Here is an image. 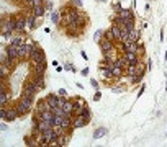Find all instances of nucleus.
<instances>
[{
    "mask_svg": "<svg viewBox=\"0 0 167 147\" xmlns=\"http://www.w3.org/2000/svg\"><path fill=\"white\" fill-rule=\"evenodd\" d=\"M116 65H118V67H121V69H126L128 65H130V62H128V59H126V56H121V57H118Z\"/></svg>",
    "mask_w": 167,
    "mask_h": 147,
    "instance_id": "nucleus-25",
    "label": "nucleus"
},
{
    "mask_svg": "<svg viewBox=\"0 0 167 147\" xmlns=\"http://www.w3.org/2000/svg\"><path fill=\"white\" fill-rule=\"evenodd\" d=\"M35 21H36V17L31 13V17H28V20H26V26L30 28V30H33V28H35Z\"/></svg>",
    "mask_w": 167,
    "mask_h": 147,
    "instance_id": "nucleus-31",
    "label": "nucleus"
},
{
    "mask_svg": "<svg viewBox=\"0 0 167 147\" xmlns=\"http://www.w3.org/2000/svg\"><path fill=\"white\" fill-rule=\"evenodd\" d=\"M103 36H105V39H108V41H115V36H113V33H112V30L105 31V33H103Z\"/></svg>",
    "mask_w": 167,
    "mask_h": 147,
    "instance_id": "nucleus-38",
    "label": "nucleus"
},
{
    "mask_svg": "<svg viewBox=\"0 0 167 147\" xmlns=\"http://www.w3.org/2000/svg\"><path fill=\"white\" fill-rule=\"evenodd\" d=\"M102 36H103V31H102V30L95 31V35H93V39H95V42H98V44H100V42H102V39H100V38H102Z\"/></svg>",
    "mask_w": 167,
    "mask_h": 147,
    "instance_id": "nucleus-36",
    "label": "nucleus"
},
{
    "mask_svg": "<svg viewBox=\"0 0 167 147\" xmlns=\"http://www.w3.org/2000/svg\"><path fill=\"white\" fill-rule=\"evenodd\" d=\"M46 64H35V75H44Z\"/></svg>",
    "mask_w": 167,
    "mask_h": 147,
    "instance_id": "nucleus-23",
    "label": "nucleus"
},
{
    "mask_svg": "<svg viewBox=\"0 0 167 147\" xmlns=\"http://www.w3.org/2000/svg\"><path fill=\"white\" fill-rule=\"evenodd\" d=\"M31 108H33V100H30V98H26V97H21L20 103L17 105V110H18V113H20V116L26 115Z\"/></svg>",
    "mask_w": 167,
    "mask_h": 147,
    "instance_id": "nucleus-3",
    "label": "nucleus"
},
{
    "mask_svg": "<svg viewBox=\"0 0 167 147\" xmlns=\"http://www.w3.org/2000/svg\"><path fill=\"white\" fill-rule=\"evenodd\" d=\"M103 61H107V62H116L118 56L113 53V51H110V53H105L103 54Z\"/></svg>",
    "mask_w": 167,
    "mask_h": 147,
    "instance_id": "nucleus-19",
    "label": "nucleus"
},
{
    "mask_svg": "<svg viewBox=\"0 0 167 147\" xmlns=\"http://www.w3.org/2000/svg\"><path fill=\"white\" fill-rule=\"evenodd\" d=\"M58 95H59V97H66V98H67V90H66V88H59Z\"/></svg>",
    "mask_w": 167,
    "mask_h": 147,
    "instance_id": "nucleus-40",
    "label": "nucleus"
},
{
    "mask_svg": "<svg viewBox=\"0 0 167 147\" xmlns=\"http://www.w3.org/2000/svg\"><path fill=\"white\" fill-rule=\"evenodd\" d=\"M80 116H84L87 121H90V110H89L87 106H84V108H82V113H80Z\"/></svg>",
    "mask_w": 167,
    "mask_h": 147,
    "instance_id": "nucleus-35",
    "label": "nucleus"
},
{
    "mask_svg": "<svg viewBox=\"0 0 167 147\" xmlns=\"http://www.w3.org/2000/svg\"><path fill=\"white\" fill-rule=\"evenodd\" d=\"M72 5H75V7H82V0H72Z\"/></svg>",
    "mask_w": 167,
    "mask_h": 147,
    "instance_id": "nucleus-41",
    "label": "nucleus"
},
{
    "mask_svg": "<svg viewBox=\"0 0 167 147\" xmlns=\"http://www.w3.org/2000/svg\"><path fill=\"white\" fill-rule=\"evenodd\" d=\"M46 100L47 103H49V106H51V110L54 106H58V101H59V95H54V93H51V95H47L46 97Z\"/></svg>",
    "mask_w": 167,
    "mask_h": 147,
    "instance_id": "nucleus-13",
    "label": "nucleus"
},
{
    "mask_svg": "<svg viewBox=\"0 0 167 147\" xmlns=\"http://www.w3.org/2000/svg\"><path fill=\"white\" fill-rule=\"evenodd\" d=\"M144 72H146V67H144V65H139V64H138L136 65V75H139V77H142V75H144ZM136 75H135V77H136Z\"/></svg>",
    "mask_w": 167,
    "mask_h": 147,
    "instance_id": "nucleus-33",
    "label": "nucleus"
},
{
    "mask_svg": "<svg viewBox=\"0 0 167 147\" xmlns=\"http://www.w3.org/2000/svg\"><path fill=\"white\" fill-rule=\"evenodd\" d=\"M0 116H2L3 121L7 119V108H5V106H2V110H0Z\"/></svg>",
    "mask_w": 167,
    "mask_h": 147,
    "instance_id": "nucleus-39",
    "label": "nucleus"
},
{
    "mask_svg": "<svg viewBox=\"0 0 167 147\" xmlns=\"http://www.w3.org/2000/svg\"><path fill=\"white\" fill-rule=\"evenodd\" d=\"M36 127L40 131H44V129H47V127H52V124L51 123H47V121H44V119H40L36 123Z\"/></svg>",
    "mask_w": 167,
    "mask_h": 147,
    "instance_id": "nucleus-22",
    "label": "nucleus"
},
{
    "mask_svg": "<svg viewBox=\"0 0 167 147\" xmlns=\"http://www.w3.org/2000/svg\"><path fill=\"white\" fill-rule=\"evenodd\" d=\"M7 56L10 59H13V61H17L18 59V47L17 46H7Z\"/></svg>",
    "mask_w": 167,
    "mask_h": 147,
    "instance_id": "nucleus-10",
    "label": "nucleus"
},
{
    "mask_svg": "<svg viewBox=\"0 0 167 147\" xmlns=\"http://www.w3.org/2000/svg\"><path fill=\"white\" fill-rule=\"evenodd\" d=\"M8 101H10V95L7 93L5 85H3V82H2L0 83V106H5Z\"/></svg>",
    "mask_w": 167,
    "mask_h": 147,
    "instance_id": "nucleus-5",
    "label": "nucleus"
},
{
    "mask_svg": "<svg viewBox=\"0 0 167 147\" xmlns=\"http://www.w3.org/2000/svg\"><path fill=\"white\" fill-rule=\"evenodd\" d=\"M110 30H112L113 36H115V41H116V39L120 41V36H121V26H118V25H113L112 28H110Z\"/></svg>",
    "mask_w": 167,
    "mask_h": 147,
    "instance_id": "nucleus-24",
    "label": "nucleus"
},
{
    "mask_svg": "<svg viewBox=\"0 0 167 147\" xmlns=\"http://www.w3.org/2000/svg\"><path fill=\"white\" fill-rule=\"evenodd\" d=\"M100 51L105 54V53H110V51H115V44L113 41H108V39H103L100 42Z\"/></svg>",
    "mask_w": 167,
    "mask_h": 147,
    "instance_id": "nucleus-6",
    "label": "nucleus"
},
{
    "mask_svg": "<svg viewBox=\"0 0 167 147\" xmlns=\"http://www.w3.org/2000/svg\"><path fill=\"white\" fill-rule=\"evenodd\" d=\"M25 2L28 3V5H33V0H25Z\"/></svg>",
    "mask_w": 167,
    "mask_h": 147,
    "instance_id": "nucleus-47",
    "label": "nucleus"
},
{
    "mask_svg": "<svg viewBox=\"0 0 167 147\" xmlns=\"http://www.w3.org/2000/svg\"><path fill=\"white\" fill-rule=\"evenodd\" d=\"M118 17L120 18H135V15H133L131 10H121L120 13H118Z\"/></svg>",
    "mask_w": 167,
    "mask_h": 147,
    "instance_id": "nucleus-29",
    "label": "nucleus"
},
{
    "mask_svg": "<svg viewBox=\"0 0 167 147\" xmlns=\"http://www.w3.org/2000/svg\"><path fill=\"white\" fill-rule=\"evenodd\" d=\"M26 28V18L23 17V15H20L17 18V31L18 33H23V30Z\"/></svg>",
    "mask_w": 167,
    "mask_h": 147,
    "instance_id": "nucleus-12",
    "label": "nucleus"
},
{
    "mask_svg": "<svg viewBox=\"0 0 167 147\" xmlns=\"http://www.w3.org/2000/svg\"><path fill=\"white\" fill-rule=\"evenodd\" d=\"M123 51H125V53L139 54V44H138V42H125V44H123Z\"/></svg>",
    "mask_w": 167,
    "mask_h": 147,
    "instance_id": "nucleus-7",
    "label": "nucleus"
},
{
    "mask_svg": "<svg viewBox=\"0 0 167 147\" xmlns=\"http://www.w3.org/2000/svg\"><path fill=\"white\" fill-rule=\"evenodd\" d=\"M28 57V51H26V44H23L18 47V59H25Z\"/></svg>",
    "mask_w": 167,
    "mask_h": 147,
    "instance_id": "nucleus-26",
    "label": "nucleus"
},
{
    "mask_svg": "<svg viewBox=\"0 0 167 147\" xmlns=\"http://www.w3.org/2000/svg\"><path fill=\"white\" fill-rule=\"evenodd\" d=\"M36 108H38V113L46 111V110H51V106H49V103H47V100H46V98H44V100H40V101H38Z\"/></svg>",
    "mask_w": 167,
    "mask_h": 147,
    "instance_id": "nucleus-15",
    "label": "nucleus"
},
{
    "mask_svg": "<svg viewBox=\"0 0 167 147\" xmlns=\"http://www.w3.org/2000/svg\"><path fill=\"white\" fill-rule=\"evenodd\" d=\"M51 18H52V21L58 25V23H59V18H61V12H52V13H51Z\"/></svg>",
    "mask_w": 167,
    "mask_h": 147,
    "instance_id": "nucleus-37",
    "label": "nucleus"
},
{
    "mask_svg": "<svg viewBox=\"0 0 167 147\" xmlns=\"http://www.w3.org/2000/svg\"><path fill=\"white\" fill-rule=\"evenodd\" d=\"M126 74L128 75H130V77H135V75H136V65H128V67H126Z\"/></svg>",
    "mask_w": 167,
    "mask_h": 147,
    "instance_id": "nucleus-32",
    "label": "nucleus"
},
{
    "mask_svg": "<svg viewBox=\"0 0 167 147\" xmlns=\"http://www.w3.org/2000/svg\"><path fill=\"white\" fill-rule=\"evenodd\" d=\"M66 28H67V35L69 36H77L79 33H80L79 26L75 25V23H72V25H69V26H66Z\"/></svg>",
    "mask_w": 167,
    "mask_h": 147,
    "instance_id": "nucleus-18",
    "label": "nucleus"
},
{
    "mask_svg": "<svg viewBox=\"0 0 167 147\" xmlns=\"http://www.w3.org/2000/svg\"><path fill=\"white\" fill-rule=\"evenodd\" d=\"M31 82L38 87V90H43V88L46 87V82H44V79H43V75H35Z\"/></svg>",
    "mask_w": 167,
    "mask_h": 147,
    "instance_id": "nucleus-11",
    "label": "nucleus"
},
{
    "mask_svg": "<svg viewBox=\"0 0 167 147\" xmlns=\"http://www.w3.org/2000/svg\"><path fill=\"white\" fill-rule=\"evenodd\" d=\"M17 31V18H3L2 21V36L5 38H10L12 33Z\"/></svg>",
    "mask_w": 167,
    "mask_h": 147,
    "instance_id": "nucleus-1",
    "label": "nucleus"
},
{
    "mask_svg": "<svg viewBox=\"0 0 167 147\" xmlns=\"http://www.w3.org/2000/svg\"><path fill=\"white\" fill-rule=\"evenodd\" d=\"M100 97H102V93L97 92V93H95V97H93V100H100Z\"/></svg>",
    "mask_w": 167,
    "mask_h": 147,
    "instance_id": "nucleus-45",
    "label": "nucleus"
},
{
    "mask_svg": "<svg viewBox=\"0 0 167 147\" xmlns=\"http://www.w3.org/2000/svg\"><path fill=\"white\" fill-rule=\"evenodd\" d=\"M138 38H139V31L133 30L128 33V42H138Z\"/></svg>",
    "mask_w": 167,
    "mask_h": 147,
    "instance_id": "nucleus-20",
    "label": "nucleus"
},
{
    "mask_svg": "<svg viewBox=\"0 0 167 147\" xmlns=\"http://www.w3.org/2000/svg\"><path fill=\"white\" fill-rule=\"evenodd\" d=\"M44 8H46V10H51V8H52V3H51V2H44Z\"/></svg>",
    "mask_w": 167,
    "mask_h": 147,
    "instance_id": "nucleus-44",
    "label": "nucleus"
},
{
    "mask_svg": "<svg viewBox=\"0 0 167 147\" xmlns=\"http://www.w3.org/2000/svg\"><path fill=\"white\" fill-rule=\"evenodd\" d=\"M107 129H105V127H98L97 131L93 132V139H100V137H103V136H107Z\"/></svg>",
    "mask_w": 167,
    "mask_h": 147,
    "instance_id": "nucleus-27",
    "label": "nucleus"
},
{
    "mask_svg": "<svg viewBox=\"0 0 167 147\" xmlns=\"http://www.w3.org/2000/svg\"><path fill=\"white\" fill-rule=\"evenodd\" d=\"M17 118H20V113H18L17 106L15 108H7V119L5 121H15Z\"/></svg>",
    "mask_w": 167,
    "mask_h": 147,
    "instance_id": "nucleus-8",
    "label": "nucleus"
},
{
    "mask_svg": "<svg viewBox=\"0 0 167 147\" xmlns=\"http://www.w3.org/2000/svg\"><path fill=\"white\" fill-rule=\"evenodd\" d=\"M63 108H64V111L67 113V115H74V100H66Z\"/></svg>",
    "mask_w": 167,
    "mask_h": 147,
    "instance_id": "nucleus-17",
    "label": "nucleus"
},
{
    "mask_svg": "<svg viewBox=\"0 0 167 147\" xmlns=\"http://www.w3.org/2000/svg\"><path fill=\"white\" fill-rule=\"evenodd\" d=\"M113 8H115V12H116V13H120V12L123 10V8H121V5H120V3H116V5H115V7H113Z\"/></svg>",
    "mask_w": 167,
    "mask_h": 147,
    "instance_id": "nucleus-43",
    "label": "nucleus"
},
{
    "mask_svg": "<svg viewBox=\"0 0 167 147\" xmlns=\"http://www.w3.org/2000/svg\"><path fill=\"white\" fill-rule=\"evenodd\" d=\"M125 56H126L128 62H130L131 65H138V64H139V59H138L136 53H125Z\"/></svg>",
    "mask_w": 167,
    "mask_h": 147,
    "instance_id": "nucleus-14",
    "label": "nucleus"
},
{
    "mask_svg": "<svg viewBox=\"0 0 167 147\" xmlns=\"http://www.w3.org/2000/svg\"><path fill=\"white\" fill-rule=\"evenodd\" d=\"M74 23H75V25H77L79 28H84V26H85V23H87V17H85L84 13L80 12V13H79V17L75 18V21H74Z\"/></svg>",
    "mask_w": 167,
    "mask_h": 147,
    "instance_id": "nucleus-16",
    "label": "nucleus"
},
{
    "mask_svg": "<svg viewBox=\"0 0 167 147\" xmlns=\"http://www.w3.org/2000/svg\"><path fill=\"white\" fill-rule=\"evenodd\" d=\"M82 75H89V69H84L82 70Z\"/></svg>",
    "mask_w": 167,
    "mask_h": 147,
    "instance_id": "nucleus-46",
    "label": "nucleus"
},
{
    "mask_svg": "<svg viewBox=\"0 0 167 147\" xmlns=\"http://www.w3.org/2000/svg\"><path fill=\"white\" fill-rule=\"evenodd\" d=\"M12 46H17V47H20V46H23L25 44V39H23L21 36H17V38H13L12 39V42H10Z\"/></svg>",
    "mask_w": 167,
    "mask_h": 147,
    "instance_id": "nucleus-28",
    "label": "nucleus"
},
{
    "mask_svg": "<svg viewBox=\"0 0 167 147\" xmlns=\"http://www.w3.org/2000/svg\"><path fill=\"white\" fill-rule=\"evenodd\" d=\"M30 59H31V64H46V56H44V51L40 49V47H35L33 53L30 54Z\"/></svg>",
    "mask_w": 167,
    "mask_h": 147,
    "instance_id": "nucleus-2",
    "label": "nucleus"
},
{
    "mask_svg": "<svg viewBox=\"0 0 167 147\" xmlns=\"http://www.w3.org/2000/svg\"><path fill=\"white\" fill-rule=\"evenodd\" d=\"M44 12H46L44 5H40V7H33V15H35L36 18L43 17V15H44Z\"/></svg>",
    "mask_w": 167,
    "mask_h": 147,
    "instance_id": "nucleus-21",
    "label": "nucleus"
},
{
    "mask_svg": "<svg viewBox=\"0 0 167 147\" xmlns=\"http://www.w3.org/2000/svg\"><path fill=\"white\" fill-rule=\"evenodd\" d=\"M87 119H85V118L84 116H80V115H75V118H74V119H72V126L74 127H84L85 124H87Z\"/></svg>",
    "mask_w": 167,
    "mask_h": 147,
    "instance_id": "nucleus-9",
    "label": "nucleus"
},
{
    "mask_svg": "<svg viewBox=\"0 0 167 147\" xmlns=\"http://www.w3.org/2000/svg\"><path fill=\"white\" fill-rule=\"evenodd\" d=\"M112 72H113V77H121V75H123V69L121 67H118V65H116V62H115V67H113L112 69Z\"/></svg>",
    "mask_w": 167,
    "mask_h": 147,
    "instance_id": "nucleus-30",
    "label": "nucleus"
},
{
    "mask_svg": "<svg viewBox=\"0 0 167 147\" xmlns=\"http://www.w3.org/2000/svg\"><path fill=\"white\" fill-rule=\"evenodd\" d=\"M66 70H72V72H75V70H77V69H75L72 64H67V65H66Z\"/></svg>",
    "mask_w": 167,
    "mask_h": 147,
    "instance_id": "nucleus-42",
    "label": "nucleus"
},
{
    "mask_svg": "<svg viewBox=\"0 0 167 147\" xmlns=\"http://www.w3.org/2000/svg\"><path fill=\"white\" fill-rule=\"evenodd\" d=\"M0 75H2V79H7L8 77V67L7 65H0Z\"/></svg>",
    "mask_w": 167,
    "mask_h": 147,
    "instance_id": "nucleus-34",
    "label": "nucleus"
},
{
    "mask_svg": "<svg viewBox=\"0 0 167 147\" xmlns=\"http://www.w3.org/2000/svg\"><path fill=\"white\" fill-rule=\"evenodd\" d=\"M36 92H38V87L30 80V82L25 83V88H23V95H21V97H26V98H30V100L35 101V95H36Z\"/></svg>",
    "mask_w": 167,
    "mask_h": 147,
    "instance_id": "nucleus-4",
    "label": "nucleus"
}]
</instances>
